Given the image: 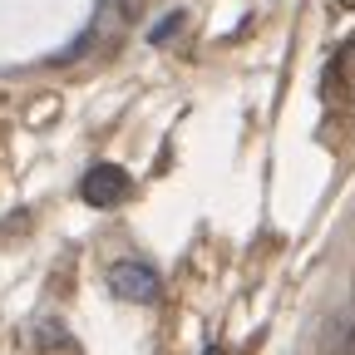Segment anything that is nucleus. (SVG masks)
Wrapping results in <instances>:
<instances>
[{"label": "nucleus", "instance_id": "6", "mask_svg": "<svg viewBox=\"0 0 355 355\" xmlns=\"http://www.w3.org/2000/svg\"><path fill=\"white\" fill-rule=\"evenodd\" d=\"M178 30H183V15H168V20H163L158 30H148V40H153V44H168V40H173Z\"/></svg>", "mask_w": 355, "mask_h": 355}, {"label": "nucleus", "instance_id": "4", "mask_svg": "<svg viewBox=\"0 0 355 355\" xmlns=\"http://www.w3.org/2000/svg\"><path fill=\"white\" fill-rule=\"evenodd\" d=\"M321 355H355V301L340 306L321 331Z\"/></svg>", "mask_w": 355, "mask_h": 355}, {"label": "nucleus", "instance_id": "2", "mask_svg": "<svg viewBox=\"0 0 355 355\" xmlns=\"http://www.w3.org/2000/svg\"><path fill=\"white\" fill-rule=\"evenodd\" d=\"M109 286H114V296H123L133 306L158 301V272L144 266V261H114L109 266Z\"/></svg>", "mask_w": 355, "mask_h": 355}, {"label": "nucleus", "instance_id": "3", "mask_svg": "<svg viewBox=\"0 0 355 355\" xmlns=\"http://www.w3.org/2000/svg\"><path fill=\"white\" fill-rule=\"evenodd\" d=\"M79 198L89 202V207H114V202H123L128 198V173L119 168V163H94L84 173V183H79Z\"/></svg>", "mask_w": 355, "mask_h": 355}, {"label": "nucleus", "instance_id": "1", "mask_svg": "<svg viewBox=\"0 0 355 355\" xmlns=\"http://www.w3.org/2000/svg\"><path fill=\"white\" fill-rule=\"evenodd\" d=\"M321 94L331 109H355V40H345L321 74Z\"/></svg>", "mask_w": 355, "mask_h": 355}, {"label": "nucleus", "instance_id": "5", "mask_svg": "<svg viewBox=\"0 0 355 355\" xmlns=\"http://www.w3.org/2000/svg\"><path fill=\"white\" fill-rule=\"evenodd\" d=\"M316 139L326 148H340L345 139H355V109H331V119H321V128H316Z\"/></svg>", "mask_w": 355, "mask_h": 355}, {"label": "nucleus", "instance_id": "7", "mask_svg": "<svg viewBox=\"0 0 355 355\" xmlns=\"http://www.w3.org/2000/svg\"><path fill=\"white\" fill-rule=\"evenodd\" d=\"M35 340H50V345H60V340H64V331H60V326H40V331H35Z\"/></svg>", "mask_w": 355, "mask_h": 355}, {"label": "nucleus", "instance_id": "8", "mask_svg": "<svg viewBox=\"0 0 355 355\" xmlns=\"http://www.w3.org/2000/svg\"><path fill=\"white\" fill-rule=\"evenodd\" d=\"M340 6H345V10H355V0H340Z\"/></svg>", "mask_w": 355, "mask_h": 355}]
</instances>
